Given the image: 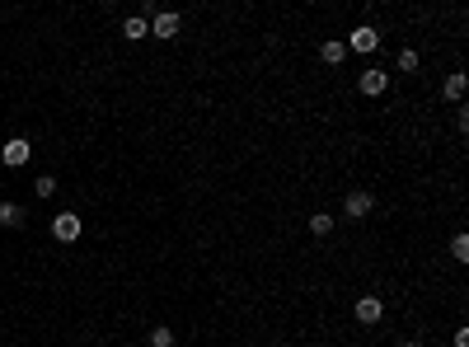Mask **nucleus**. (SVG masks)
<instances>
[{
  "instance_id": "obj_18",
  "label": "nucleus",
  "mask_w": 469,
  "mask_h": 347,
  "mask_svg": "<svg viewBox=\"0 0 469 347\" xmlns=\"http://www.w3.org/2000/svg\"><path fill=\"white\" fill-rule=\"evenodd\" d=\"M399 347H422V343H413V338H408V343H399Z\"/></svg>"
},
{
  "instance_id": "obj_3",
  "label": "nucleus",
  "mask_w": 469,
  "mask_h": 347,
  "mask_svg": "<svg viewBox=\"0 0 469 347\" xmlns=\"http://www.w3.org/2000/svg\"><path fill=\"white\" fill-rule=\"evenodd\" d=\"M52 239H62V244L80 239V216H76V211H62V216L52 221Z\"/></svg>"
},
{
  "instance_id": "obj_15",
  "label": "nucleus",
  "mask_w": 469,
  "mask_h": 347,
  "mask_svg": "<svg viewBox=\"0 0 469 347\" xmlns=\"http://www.w3.org/2000/svg\"><path fill=\"white\" fill-rule=\"evenodd\" d=\"M451 253L460 258V263H465V258H469V239H465V235H455V239H451Z\"/></svg>"
},
{
  "instance_id": "obj_13",
  "label": "nucleus",
  "mask_w": 469,
  "mask_h": 347,
  "mask_svg": "<svg viewBox=\"0 0 469 347\" xmlns=\"http://www.w3.org/2000/svg\"><path fill=\"white\" fill-rule=\"evenodd\" d=\"M446 99H455V104L465 99V76H451V80H446Z\"/></svg>"
},
{
  "instance_id": "obj_4",
  "label": "nucleus",
  "mask_w": 469,
  "mask_h": 347,
  "mask_svg": "<svg viewBox=\"0 0 469 347\" xmlns=\"http://www.w3.org/2000/svg\"><path fill=\"white\" fill-rule=\"evenodd\" d=\"M352 315H357L361 324H380V319H385V300H375V296H361L357 305H352Z\"/></svg>"
},
{
  "instance_id": "obj_11",
  "label": "nucleus",
  "mask_w": 469,
  "mask_h": 347,
  "mask_svg": "<svg viewBox=\"0 0 469 347\" xmlns=\"http://www.w3.org/2000/svg\"><path fill=\"white\" fill-rule=\"evenodd\" d=\"M328 230H333V216H328V211H314L310 216V235H328Z\"/></svg>"
},
{
  "instance_id": "obj_7",
  "label": "nucleus",
  "mask_w": 469,
  "mask_h": 347,
  "mask_svg": "<svg viewBox=\"0 0 469 347\" xmlns=\"http://www.w3.org/2000/svg\"><path fill=\"white\" fill-rule=\"evenodd\" d=\"M150 33H155V38H174V33H178V15H174V10L155 15L150 19Z\"/></svg>"
},
{
  "instance_id": "obj_14",
  "label": "nucleus",
  "mask_w": 469,
  "mask_h": 347,
  "mask_svg": "<svg viewBox=\"0 0 469 347\" xmlns=\"http://www.w3.org/2000/svg\"><path fill=\"white\" fill-rule=\"evenodd\" d=\"M33 192H38V197H52V192H57V178H52V174H43V178L33 183Z\"/></svg>"
},
{
  "instance_id": "obj_2",
  "label": "nucleus",
  "mask_w": 469,
  "mask_h": 347,
  "mask_svg": "<svg viewBox=\"0 0 469 347\" xmlns=\"http://www.w3.org/2000/svg\"><path fill=\"white\" fill-rule=\"evenodd\" d=\"M371 206H375V197L366 188H352L347 192V202H343V211L352 216V221H361V216H371Z\"/></svg>"
},
{
  "instance_id": "obj_8",
  "label": "nucleus",
  "mask_w": 469,
  "mask_h": 347,
  "mask_svg": "<svg viewBox=\"0 0 469 347\" xmlns=\"http://www.w3.org/2000/svg\"><path fill=\"white\" fill-rule=\"evenodd\" d=\"M0 225H5V230H19V225H24V206L0 202Z\"/></svg>"
},
{
  "instance_id": "obj_17",
  "label": "nucleus",
  "mask_w": 469,
  "mask_h": 347,
  "mask_svg": "<svg viewBox=\"0 0 469 347\" xmlns=\"http://www.w3.org/2000/svg\"><path fill=\"white\" fill-rule=\"evenodd\" d=\"M455 347H469V329H455Z\"/></svg>"
},
{
  "instance_id": "obj_5",
  "label": "nucleus",
  "mask_w": 469,
  "mask_h": 347,
  "mask_svg": "<svg viewBox=\"0 0 469 347\" xmlns=\"http://www.w3.org/2000/svg\"><path fill=\"white\" fill-rule=\"evenodd\" d=\"M29 141H24V136H15V141H5V150H0V160H5V164H10V169H19V164H29Z\"/></svg>"
},
{
  "instance_id": "obj_6",
  "label": "nucleus",
  "mask_w": 469,
  "mask_h": 347,
  "mask_svg": "<svg viewBox=\"0 0 469 347\" xmlns=\"http://www.w3.org/2000/svg\"><path fill=\"white\" fill-rule=\"evenodd\" d=\"M385 85H390V76H385V71H366V76L357 80L361 94H385Z\"/></svg>"
},
{
  "instance_id": "obj_1",
  "label": "nucleus",
  "mask_w": 469,
  "mask_h": 347,
  "mask_svg": "<svg viewBox=\"0 0 469 347\" xmlns=\"http://www.w3.org/2000/svg\"><path fill=\"white\" fill-rule=\"evenodd\" d=\"M343 48H352V52H375V48H380V33H375L371 24H357V29L347 33Z\"/></svg>"
},
{
  "instance_id": "obj_10",
  "label": "nucleus",
  "mask_w": 469,
  "mask_h": 347,
  "mask_svg": "<svg viewBox=\"0 0 469 347\" xmlns=\"http://www.w3.org/2000/svg\"><path fill=\"white\" fill-rule=\"evenodd\" d=\"M319 57H324L328 66H338V62L347 57V48H343V43H324V48H319Z\"/></svg>"
},
{
  "instance_id": "obj_12",
  "label": "nucleus",
  "mask_w": 469,
  "mask_h": 347,
  "mask_svg": "<svg viewBox=\"0 0 469 347\" xmlns=\"http://www.w3.org/2000/svg\"><path fill=\"white\" fill-rule=\"evenodd\" d=\"M150 347H174V329H164V324L150 329Z\"/></svg>"
},
{
  "instance_id": "obj_16",
  "label": "nucleus",
  "mask_w": 469,
  "mask_h": 347,
  "mask_svg": "<svg viewBox=\"0 0 469 347\" xmlns=\"http://www.w3.org/2000/svg\"><path fill=\"white\" fill-rule=\"evenodd\" d=\"M399 71H418V52H399Z\"/></svg>"
},
{
  "instance_id": "obj_9",
  "label": "nucleus",
  "mask_w": 469,
  "mask_h": 347,
  "mask_svg": "<svg viewBox=\"0 0 469 347\" xmlns=\"http://www.w3.org/2000/svg\"><path fill=\"white\" fill-rule=\"evenodd\" d=\"M122 33H127V38H150V24H146L141 15H132V19L122 24Z\"/></svg>"
}]
</instances>
